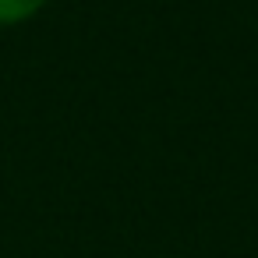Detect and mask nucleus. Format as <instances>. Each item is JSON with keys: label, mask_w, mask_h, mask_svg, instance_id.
Returning a JSON list of instances; mask_svg holds the SVG:
<instances>
[{"label": "nucleus", "mask_w": 258, "mask_h": 258, "mask_svg": "<svg viewBox=\"0 0 258 258\" xmlns=\"http://www.w3.org/2000/svg\"><path fill=\"white\" fill-rule=\"evenodd\" d=\"M50 0H0V25L11 29V25H22L29 18H36Z\"/></svg>", "instance_id": "obj_1"}]
</instances>
